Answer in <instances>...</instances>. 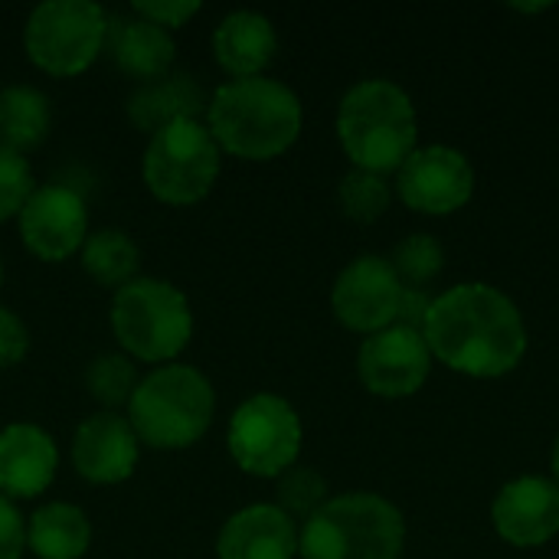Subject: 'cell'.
Here are the masks:
<instances>
[{
    "mask_svg": "<svg viewBox=\"0 0 559 559\" xmlns=\"http://www.w3.org/2000/svg\"><path fill=\"white\" fill-rule=\"evenodd\" d=\"M206 128L219 151L242 160H272L301 134L298 95L265 75L223 82L206 105Z\"/></svg>",
    "mask_w": 559,
    "mask_h": 559,
    "instance_id": "obj_2",
    "label": "cell"
},
{
    "mask_svg": "<svg viewBox=\"0 0 559 559\" xmlns=\"http://www.w3.org/2000/svg\"><path fill=\"white\" fill-rule=\"evenodd\" d=\"M92 544L88 518L75 504H43L26 524V547L39 559H82Z\"/></svg>",
    "mask_w": 559,
    "mask_h": 559,
    "instance_id": "obj_21",
    "label": "cell"
},
{
    "mask_svg": "<svg viewBox=\"0 0 559 559\" xmlns=\"http://www.w3.org/2000/svg\"><path fill=\"white\" fill-rule=\"evenodd\" d=\"M210 105L206 92L190 72H167L164 79L144 82L128 98V118L141 131H160L174 121L197 118Z\"/></svg>",
    "mask_w": 559,
    "mask_h": 559,
    "instance_id": "obj_19",
    "label": "cell"
},
{
    "mask_svg": "<svg viewBox=\"0 0 559 559\" xmlns=\"http://www.w3.org/2000/svg\"><path fill=\"white\" fill-rule=\"evenodd\" d=\"M554 475H557V481H559V439H557V445H554Z\"/></svg>",
    "mask_w": 559,
    "mask_h": 559,
    "instance_id": "obj_33",
    "label": "cell"
},
{
    "mask_svg": "<svg viewBox=\"0 0 559 559\" xmlns=\"http://www.w3.org/2000/svg\"><path fill=\"white\" fill-rule=\"evenodd\" d=\"M216 413V393L210 380L183 364H164L138 380L128 403V423L138 442L177 452L197 445Z\"/></svg>",
    "mask_w": 559,
    "mask_h": 559,
    "instance_id": "obj_4",
    "label": "cell"
},
{
    "mask_svg": "<svg viewBox=\"0 0 559 559\" xmlns=\"http://www.w3.org/2000/svg\"><path fill=\"white\" fill-rule=\"evenodd\" d=\"M131 13L170 33V29H180L190 16H197L200 3L197 0H157V3L138 0V3H131Z\"/></svg>",
    "mask_w": 559,
    "mask_h": 559,
    "instance_id": "obj_29",
    "label": "cell"
},
{
    "mask_svg": "<svg viewBox=\"0 0 559 559\" xmlns=\"http://www.w3.org/2000/svg\"><path fill=\"white\" fill-rule=\"evenodd\" d=\"M219 559H295L298 527L275 504H252L233 514L216 540Z\"/></svg>",
    "mask_w": 559,
    "mask_h": 559,
    "instance_id": "obj_17",
    "label": "cell"
},
{
    "mask_svg": "<svg viewBox=\"0 0 559 559\" xmlns=\"http://www.w3.org/2000/svg\"><path fill=\"white\" fill-rule=\"evenodd\" d=\"M141 442L128 419L115 413L88 416L72 436V465L88 485H121L134 475Z\"/></svg>",
    "mask_w": 559,
    "mask_h": 559,
    "instance_id": "obj_15",
    "label": "cell"
},
{
    "mask_svg": "<svg viewBox=\"0 0 559 559\" xmlns=\"http://www.w3.org/2000/svg\"><path fill=\"white\" fill-rule=\"evenodd\" d=\"M390 265L403 288H423L426 282H432L442 272L445 252H442L439 239H432L429 233H416L393 249Z\"/></svg>",
    "mask_w": 559,
    "mask_h": 559,
    "instance_id": "obj_27",
    "label": "cell"
},
{
    "mask_svg": "<svg viewBox=\"0 0 559 559\" xmlns=\"http://www.w3.org/2000/svg\"><path fill=\"white\" fill-rule=\"evenodd\" d=\"M413 98L390 79L357 82L337 108V138L357 170L390 174L416 151Z\"/></svg>",
    "mask_w": 559,
    "mask_h": 559,
    "instance_id": "obj_3",
    "label": "cell"
},
{
    "mask_svg": "<svg viewBox=\"0 0 559 559\" xmlns=\"http://www.w3.org/2000/svg\"><path fill=\"white\" fill-rule=\"evenodd\" d=\"M275 495H278L275 508H282L292 521H311L331 501L328 481L314 468H301V465H292L288 472L278 475Z\"/></svg>",
    "mask_w": 559,
    "mask_h": 559,
    "instance_id": "obj_25",
    "label": "cell"
},
{
    "mask_svg": "<svg viewBox=\"0 0 559 559\" xmlns=\"http://www.w3.org/2000/svg\"><path fill=\"white\" fill-rule=\"evenodd\" d=\"M26 550V524L10 498L0 495V559H20Z\"/></svg>",
    "mask_w": 559,
    "mask_h": 559,
    "instance_id": "obj_31",
    "label": "cell"
},
{
    "mask_svg": "<svg viewBox=\"0 0 559 559\" xmlns=\"http://www.w3.org/2000/svg\"><path fill=\"white\" fill-rule=\"evenodd\" d=\"M223 151L200 118L174 121L151 134L144 151V183L167 206L200 203L219 177Z\"/></svg>",
    "mask_w": 559,
    "mask_h": 559,
    "instance_id": "obj_7",
    "label": "cell"
},
{
    "mask_svg": "<svg viewBox=\"0 0 559 559\" xmlns=\"http://www.w3.org/2000/svg\"><path fill=\"white\" fill-rule=\"evenodd\" d=\"M111 331L144 364H170L193 337L190 301L164 278H134L115 292Z\"/></svg>",
    "mask_w": 559,
    "mask_h": 559,
    "instance_id": "obj_6",
    "label": "cell"
},
{
    "mask_svg": "<svg viewBox=\"0 0 559 559\" xmlns=\"http://www.w3.org/2000/svg\"><path fill=\"white\" fill-rule=\"evenodd\" d=\"M0 282H3V259H0Z\"/></svg>",
    "mask_w": 559,
    "mask_h": 559,
    "instance_id": "obj_34",
    "label": "cell"
},
{
    "mask_svg": "<svg viewBox=\"0 0 559 559\" xmlns=\"http://www.w3.org/2000/svg\"><path fill=\"white\" fill-rule=\"evenodd\" d=\"M59 468L56 442L46 429L33 423H13L0 432V495L16 498H39Z\"/></svg>",
    "mask_w": 559,
    "mask_h": 559,
    "instance_id": "obj_16",
    "label": "cell"
},
{
    "mask_svg": "<svg viewBox=\"0 0 559 559\" xmlns=\"http://www.w3.org/2000/svg\"><path fill=\"white\" fill-rule=\"evenodd\" d=\"M213 52L216 62L233 79H255L269 69L278 52V36L269 16L255 10H236L219 20L213 29Z\"/></svg>",
    "mask_w": 559,
    "mask_h": 559,
    "instance_id": "obj_18",
    "label": "cell"
},
{
    "mask_svg": "<svg viewBox=\"0 0 559 559\" xmlns=\"http://www.w3.org/2000/svg\"><path fill=\"white\" fill-rule=\"evenodd\" d=\"M429 367H432V354L426 337L400 324L370 334L357 354L360 383L383 400H403L419 393L423 383L429 380Z\"/></svg>",
    "mask_w": 559,
    "mask_h": 559,
    "instance_id": "obj_13",
    "label": "cell"
},
{
    "mask_svg": "<svg viewBox=\"0 0 559 559\" xmlns=\"http://www.w3.org/2000/svg\"><path fill=\"white\" fill-rule=\"evenodd\" d=\"M85 390H88V396L98 406H105L111 413V409L131 403V396L138 390V373H134V367H131L128 357H121V354H102L85 370Z\"/></svg>",
    "mask_w": 559,
    "mask_h": 559,
    "instance_id": "obj_24",
    "label": "cell"
},
{
    "mask_svg": "<svg viewBox=\"0 0 559 559\" xmlns=\"http://www.w3.org/2000/svg\"><path fill=\"white\" fill-rule=\"evenodd\" d=\"M403 544V514L370 491L331 498L298 534L301 559H400Z\"/></svg>",
    "mask_w": 559,
    "mask_h": 559,
    "instance_id": "obj_5",
    "label": "cell"
},
{
    "mask_svg": "<svg viewBox=\"0 0 559 559\" xmlns=\"http://www.w3.org/2000/svg\"><path fill=\"white\" fill-rule=\"evenodd\" d=\"M23 43L36 69L72 79L85 72L108 43V16L88 0H49L29 13Z\"/></svg>",
    "mask_w": 559,
    "mask_h": 559,
    "instance_id": "obj_8",
    "label": "cell"
},
{
    "mask_svg": "<svg viewBox=\"0 0 559 559\" xmlns=\"http://www.w3.org/2000/svg\"><path fill=\"white\" fill-rule=\"evenodd\" d=\"M16 219L23 246L43 262H66L88 239L85 200L62 183L36 187Z\"/></svg>",
    "mask_w": 559,
    "mask_h": 559,
    "instance_id": "obj_11",
    "label": "cell"
},
{
    "mask_svg": "<svg viewBox=\"0 0 559 559\" xmlns=\"http://www.w3.org/2000/svg\"><path fill=\"white\" fill-rule=\"evenodd\" d=\"M495 531L511 547H544L559 534V485L524 475L504 485L491 508Z\"/></svg>",
    "mask_w": 559,
    "mask_h": 559,
    "instance_id": "obj_14",
    "label": "cell"
},
{
    "mask_svg": "<svg viewBox=\"0 0 559 559\" xmlns=\"http://www.w3.org/2000/svg\"><path fill=\"white\" fill-rule=\"evenodd\" d=\"M33 170L26 157L0 147V223L20 216L26 200L33 197Z\"/></svg>",
    "mask_w": 559,
    "mask_h": 559,
    "instance_id": "obj_28",
    "label": "cell"
},
{
    "mask_svg": "<svg viewBox=\"0 0 559 559\" xmlns=\"http://www.w3.org/2000/svg\"><path fill=\"white\" fill-rule=\"evenodd\" d=\"M49 134V102L33 85H7L0 92V147L13 154L36 151Z\"/></svg>",
    "mask_w": 559,
    "mask_h": 559,
    "instance_id": "obj_22",
    "label": "cell"
},
{
    "mask_svg": "<svg viewBox=\"0 0 559 559\" xmlns=\"http://www.w3.org/2000/svg\"><path fill=\"white\" fill-rule=\"evenodd\" d=\"M403 285L393 265L380 255L354 259L334 282L331 308L337 321L357 334H380L393 328Z\"/></svg>",
    "mask_w": 559,
    "mask_h": 559,
    "instance_id": "obj_12",
    "label": "cell"
},
{
    "mask_svg": "<svg viewBox=\"0 0 559 559\" xmlns=\"http://www.w3.org/2000/svg\"><path fill=\"white\" fill-rule=\"evenodd\" d=\"M82 269L102 285V288H121L134 282L138 272V246L128 233L121 229H98L82 242Z\"/></svg>",
    "mask_w": 559,
    "mask_h": 559,
    "instance_id": "obj_23",
    "label": "cell"
},
{
    "mask_svg": "<svg viewBox=\"0 0 559 559\" xmlns=\"http://www.w3.org/2000/svg\"><path fill=\"white\" fill-rule=\"evenodd\" d=\"M341 210L347 219L354 223H377L386 210H390V183L380 177V174H370V170H350L344 180H341Z\"/></svg>",
    "mask_w": 559,
    "mask_h": 559,
    "instance_id": "obj_26",
    "label": "cell"
},
{
    "mask_svg": "<svg viewBox=\"0 0 559 559\" xmlns=\"http://www.w3.org/2000/svg\"><path fill=\"white\" fill-rule=\"evenodd\" d=\"M432 301H436V298H429L426 288H403L400 308H396V321H393V324L423 334V328H426V321H429V311H432Z\"/></svg>",
    "mask_w": 559,
    "mask_h": 559,
    "instance_id": "obj_32",
    "label": "cell"
},
{
    "mask_svg": "<svg viewBox=\"0 0 559 559\" xmlns=\"http://www.w3.org/2000/svg\"><path fill=\"white\" fill-rule=\"evenodd\" d=\"M108 33H111V59H115V66L128 79H134L138 85L164 79L170 72L177 46H174L167 29H160V26L141 20V16H131V20H121V23L108 26Z\"/></svg>",
    "mask_w": 559,
    "mask_h": 559,
    "instance_id": "obj_20",
    "label": "cell"
},
{
    "mask_svg": "<svg viewBox=\"0 0 559 559\" xmlns=\"http://www.w3.org/2000/svg\"><path fill=\"white\" fill-rule=\"evenodd\" d=\"M423 337L432 357L475 380L504 377L527 354V328L518 305L481 282H465L439 295Z\"/></svg>",
    "mask_w": 559,
    "mask_h": 559,
    "instance_id": "obj_1",
    "label": "cell"
},
{
    "mask_svg": "<svg viewBox=\"0 0 559 559\" xmlns=\"http://www.w3.org/2000/svg\"><path fill=\"white\" fill-rule=\"evenodd\" d=\"M396 193L416 213L449 216L472 200L475 170L455 147H416L396 170Z\"/></svg>",
    "mask_w": 559,
    "mask_h": 559,
    "instance_id": "obj_10",
    "label": "cell"
},
{
    "mask_svg": "<svg viewBox=\"0 0 559 559\" xmlns=\"http://www.w3.org/2000/svg\"><path fill=\"white\" fill-rule=\"evenodd\" d=\"M29 350V331L26 324L0 305V370L16 367Z\"/></svg>",
    "mask_w": 559,
    "mask_h": 559,
    "instance_id": "obj_30",
    "label": "cell"
},
{
    "mask_svg": "<svg viewBox=\"0 0 559 559\" xmlns=\"http://www.w3.org/2000/svg\"><path fill=\"white\" fill-rule=\"evenodd\" d=\"M226 445L246 475L278 478L298 462L301 419L288 400L275 393H255L233 413Z\"/></svg>",
    "mask_w": 559,
    "mask_h": 559,
    "instance_id": "obj_9",
    "label": "cell"
}]
</instances>
